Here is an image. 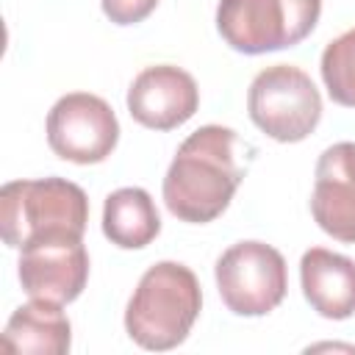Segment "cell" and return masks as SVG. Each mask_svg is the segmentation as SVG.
Wrapping results in <instances>:
<instances>
[{
    "mask_svg": "<svg viewBox=\"0 0 355 355\" xmlns=\"http://www.w3.org/2000/svg\"><path fill=\"white\" fill-rule=\"evenodd\" d=\"M241 139L233 128L202 125L175 153L164 178V202L172 216L205 225L230 205L247 166L239 161Z\"/></svg>",
    "mask_w": 355,
    "mask_h": 355,
    "instance_id": "cell-1",
    "label": "cell"
},
{
    "mask_svg": "<svg viewBox=\"0 0 355 355\" xmlns=\"http://www.w3.org/2000/svg\"><path fill=\"white\" fill-rule=\"evenodd\" d=\"M202 308L197 275L178 261L153 263L133 288L125 308V330L153 352L175 349L191 333Z\"/></svg>",
    "mask_w": 355,
    "mask_h": 355,
    "instance_id": "cell-2",
    "label": "cell"
},
{
    "mask_svg": "<svg viewBox=\"0 0 355 355\" xmlns=\"http://www.w3.org/2000/svg\"><path fill=\"white\" fill-rule=\"evenodd\" d=\"M86 222L89 197L72 180H11L0 189V233L14 250H22L25 244L44 236H83Z\"/></svg>",
    "mask_w": 355,
    "mask_h": 355,
    "instance_id": "cell-3",
    "label": "cell"
},
{
    "mask_svg": "<svg viewBox=\"0 0 355 355\" xmlns=\"http://www.w3.org/2000/svg\"><path fill=\"white\" fill-rule=\"evenodd\" d=\"M319 14L322 0H219L216 31L233 50L261 55L300 44Z\"/></svg>",
    "mask_w": 355,
    "mask_h": 355,
    "instance_id": "cell-4",
    "label": "cell"
},
{
    "mask_svg": "<svg viewBox=\"0 0 355 355\" xmlns=\"http://www.w3.org/2000/svg\"><path fill=\"white\" fill-rule=\"evenodd\" d=\"M247 111L269 139L294 144L316 130L322 119V94L300 67L275 64L252 78Z\"/></svg>",
    "mask_w": 355,
    "mask_h": 355,
    "instance_id": "cell-5",
    "label": "cell"
},
{
    "mask_svg": "<svg viewBox=\"0 0 355 355\" xmlns=\"http://www.w3.org/2000/svg\"><path fill=\"white\" fill-rule=\"evenodd\" d=\"M216 288L236 316H266L288 288L283 255L263 241H239L216 261Z\"/></svg>",
    "mask_w": 355,
    "mask_h": 355,
    "instance_id": "cell-6",
    "label": "cell"
},
{
    "mask_svg": "<svg viewBox=\"0 0 355 355\" xmlns=\"http://www.w3.org/2000/svg\"><path fill=\"white\" fill-rule=\"evenodd\" d=\"M119 141V122L114 108L89 92L64 94L47 114L50 150L72 164L89 166L105 161Z\"/></svg>",
    "mask_w": 355,
    "mask_h": 355,
    "instance_id": "cell-7",
    "label": "cell"
},
{
    "mask_svg": "<svg viewBox=\"0 0 355 355\" xmlns=\"http://www.w3.org/2000/svg\"><path fill=\"white\" fill-rule=\"evenodd\" d=\"M17 275L31 300L58 305L78 300L89 280V252L83 247V236L58 233L25 244Z\"/></svg>",
    "mask_w": 355,
    "mask_h": 355,
    "instance_id": "cell-8",
    "label": "cell"
},
{
    "mask_svg": "<svg viewBox=\"0 0 355 355\" xmlns=\"http://www.w3.org/2000/svg\"><path fill=\"white\" fill-rule=\"evenodd\" d=\"M200 108V89L194 78L175 64H155L141 69L128 89L130 116L150 130H175Z\"/></svg>",
    "mask_w": 355,
    "mask_h": 355,
    "instance_id": "cell-9",
    "label": "cell"
},
{
    "mask_svg": "<svg viewBox=\"0 0 355 355\" xmlns=\"http://www.w3.org/2000/svg\"><path fill=\"white\" fill-rule=\"evenodd\" d=\"M311 214L327 236L355 244V141H338L319 155Z\"/></svg>",
    "mask_w": 355,
    "mask_h": 355,
    "instance_id": "cell-10",
    "label": "cell"
},
{
    "mask_svg": "<svg viewBox=\"0 0 355 355\" xmlns=\"http://www.w3.org/2000/svg\"><path fill=\"white\" fill-rule=\"evenodd\" d=\"M300 286L308 305L324 319H349L355 313V261L311 247L300 261Z\"/></svg>",
    "mask_w": 355,
    "mask_h": 355,
    "instance_id": "cell-11",
    "label": "cell"
},
{
    "mask_svg": "<svg viewBox=\"0 0 355 355\" xmlns=\"http://www.w3.org/2000/svg\"><path fill=\"white\" fill-rule=\"evenodd\" d=\"M3 347L11 352L64 355L72 347V324L58 302L31 300L6 322Z\"/></svg>",
    "mask_w": 355,
    "mask_h": 355,
    "instance_id": "cell-12",
    "label": "cell"
},
{
    "mask_svg": "<svg viewBox=\"0 0 355 355\" xmlns=\"http://www.w3.org/2000/svg\"><path fill=\"white\" fill-rule=\"evenodd\" d=\"M103 233L122 250H141L161 233V216L153 197L139 186L116 189L103 205Z\"/></svg>",
    "mask_w": 355,
    "mask_h": 355,
    "instance_id": "cell-13",
    "label": "cell"
},
{
    "mask_svg": "<svg viewBox=\"0 0 355 355\" xmlns=\"http://www.w3.org/2000/svg\"><path fill=\"white\" fill-rule=\"evenodd\" d=\"M319 69L330 100L355 108V28L327 42Z\"/></svg>",
    "mask_w": 355,
    "mask_h": 355,
    "instance_id": "cell-14",
    "label": "cell"
},
{
    "mask_svg": "<svg viewBox=\"0 0 355 355\" xmlns=\"http://www.w3.org/2000/svg\"><path fill=\"white\" fill-rule=\"evenodd\" d=\"M100 6H103V14L111 22H116V25H136V22L147 19L155 11L158 0H100Z\"/></svg>",
    "mask_w": 355,
    "mask_h": 355,
    "instance_id": "cell-15",
    "label": "cell"
}]
</instances>
